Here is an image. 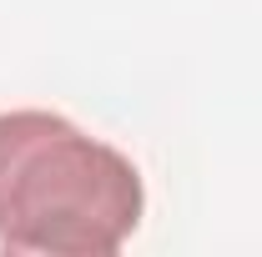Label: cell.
<instances>
[{"label":"cell","mask_w":262,"mask_h":257,"mask_svg":"<svg viewBox=\"0 0 262 257\" xmlns=\"http://www.w3.org/2000/svg\"><path fill=\"white\" fill-rule=\"evenodd\" d=\"M146 212L126 152L61 111H0V247L40 257H111Z\"/></svg>","instance_id":"6da1fadb"}]
</instances>
